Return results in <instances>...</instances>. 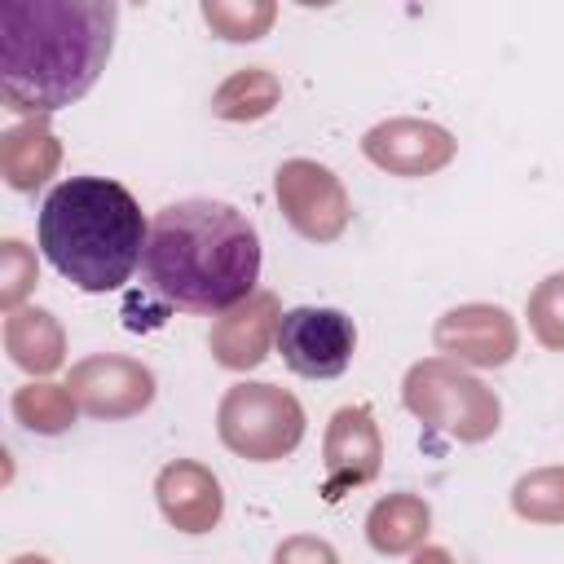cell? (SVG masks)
<instances>
[{
    "mask_svg": "<svg viewBox=\"0 0 564 564\" xmlns=\"http://www.w3.org/2000/svg\"><path fill=\"white\" fill-rule=\"evenodd\" d=\"M436 348L458 357V361H476V366H502L516 352V326L502 308L489 304H467L441 317L436 326Z\"/></svg>",
    "mask_w": 564,
    "mask_h": 564,
    "instance_id": "11",
    "label": "cell"
},
{
    "mask_svg": "<svg viewBox=\"0 0 564 564\" xmlns=\"http://www.w3.org/2000/svg\"><path fill=\"white\" fill-rule=\"evenodd\" d=\"M141 282L185 313H229L247 304L260 282L256 225L216 198L167 203L150 220Z\"/></svg>",
    "mask_w": 564,
    "mask_h": 564,
    "instance_id": "2",
    "label": "cell"
},
{
    "mask_svg": "<svg viewBox=\"0 0 564 564\" xmlns=\"http://www.w3.org/2000/svg\"><path fill=\"white\" fill-rule=\"evenodd\" d=\"M516 511L529 520H564V471H533L516 485Z\"/></svg>",
    "mask_w": 564,
    "mask_h": 564,
    "instance_id": "19",
    "label": "cell"
},
{
    "mask_svg": "<svg viewBox=\"0 0 564 564\" xmlns=\"http://www.w3.org/2000/svg\"><path fill=\"white\" fill-rule=\"evenodd\" d=\"M278 352L282 361L304 375V379H335L348 370L352 348H357V330L352 317L339 308H291L278 322Z\"/></svg>",
    "mask_w": 564,
    "mask_h": 564,
    "instance_id": "6",
    "label": "cell"
},
{
    "mask_svg": "<svg viewBox=\"0 0 564 564\" xmlns=\"http://www.w3.org/2000/svg\"><path fill=\"white\" fill-rule=\"evenodd\" d=\"M159 507L185 533H207L220 520V485L198 463H172L159 471Z\"/></svg>",
    "mask_w": 564,
    "mask_h": 564,
    "instance_id": "13",
    "label": "cell"
},
{
    "mask_svg": "<svg viewBox=\"0 0 564 564\" xmlns=\"http://www.w3.org/2000/svg\"><path fill=\"white\" fill-rule=\"evenodd\" d=\"M529 322L546 348H564V273L546 278L529 295Z\"/></svg>",
    "mask_w": 564,
    "mask_h": 564,
    "instance_id": "20",
    "label": "cell"
},
{
    "mask_svg": "<svg viewBox=\"0 0 564 564\" xmlns=\"http://www.w3.org/2000/svg\"><path fill=\"white\" fill-rule=\"evenodd\" d=\"M278 203L286 220L313 242H330L348 225V198L339 181L308 159H291L278 167Z\"/></svg>",
    "mask_w": 564,
    "mask_h": 564,
    "instance_id": "7",
    "label": "cell"
},
{
    "mask_svg": "<svg viewBox=\"0 0 564 564\" xmlns=\"http://www.w3.org/2000/svg\"><path fill=\"white\" fill-rule=\"evenodd\" d=\"M273 564H339V560H335V551H330L326 542H317V538H291V542L278 546Z\"/></svg>",
    "mask_w": 564,
    "mask_h": 564,
    "instance_id": "23",
    "label": "cell"
},
{
    "mask_svg": "<svg viewBox=\"0 0 564 564\" xmlns=\"http://www.w3.org/2000/svg\"><path fill=\"white\" fill-rule=\"evenodd\" d=\"M304 436V410L273 383H238L220 401V441L256 463L291 454Z\"/></svg>",
    "mask_w": 564,
    "mask_h": 564,
    "instance_id": "4",
    "label": "cell"
},
{
    "mask_svg": "<svg viewBox=\"0 0 564 564\" xmlns=\"http://www.w3.org/2000/svg\"><path fill=\"white\" fill-rule=\"evenodd\" d=\"M366 159L397 172V176H423V172H436L449 163L454 154V141L445 128L436 123H419V119H392V123H379L366 132Z\"/></svg>",
    "mask_w": 564,
    "mask_h": 564,
    "instance_id": "9",
    "label": "cell"
},
{
    "mask_svg": "<svg viewBox=\"0 0 564 564\" xmlns=\"http://www.w3.org/2000/svg\"><path fill=\"white\" fill-rule=\"evenodd\" d=\"M366 533H370L375 551L401 555V551L423 542V533H427V502H419L414 494H392V498L375 502V511L366 520Z\"/></svg>",
    "mask_w": 564,
    "mask_h": 564,
    "instance_id": "16",
    "label": "cell"
},
{
    "mask_svg": "<svg viewBox=\"0 0 564 564\" xmlns=\"http://www.w3.org/2000/svg\"><path fill=\"white\" fill-rule=\"evenodd\" d=\"M278 300L273 295H251L247 304L229 308L216 326H212V352L220 366L229 370H247L264 361L269 339H278Z\"/></svg>",
    "mask_w": 564,
    "mask_h": 564,
    "instance_id": "12",
    "label": "cell"
},
{
    "mask_svg": "<svg viewBox=\"0 0 564 564\" xmlns=\"http://www.w3.org/2000/svg\"><path fill=\"white\" fill-rule=\"evenodd\" d=\"M57 163H62V150H57V141H53V132L40 123V119H31V123H13L4 137H0V172H4V181L13 185V189H35V185H44L53 172H57Z\"/></svg>",
    "mask_w": 564,
    "mask_h": 564,
    "instance_id": "14",
    "label": "cell"
},
{
    "mask_svg": "<svg viewBox=\"0 0 564 564\" xmlns=\"http://www.w3.org/2000/svg\"><path fill=\"white\" fill-rule=\"evenodd\" d=\"M150 225L137 198L106 176H66L40 207V247L79 291H115L141 264Z\"/></svg>",
    "mask_w": 564,
    "mask_h": 564,
    "instance_id": "3",
    "label": "cell"
},
{
    "mask_svg": "<svg viewBox=\"0 0 564 564\" xmlns=\"http://www.w3.org/2000/svg\"><path fill=\"white\" fill-rule=\"evenodd\" d=\"M379 432L370 423V410L361 405H348L330 419V432H326V502L344 498V489L352 485H366L375 471H379Z\"/></svg>",
    "mask_w": 564,
    "mask_h": 564,
    "instance_id": "10",
    "label": "cell"
},
{
    "mask_svg": "<svg viewBox=\"0 0 564 564\" xmlns=\"http://www.w3.org/2000/svg\"><path fill=\"white\" fill-rule=\"evenodd\" d=\"M70 397L79 401V410L97 414V419H123L150 405L154 397V379L145 366L128 361V357H88L70 370Z\"/></svg>",
    "mask_w": 564,
    "mask_h": 564,
    "instance_id": "8",
    "label": "cell"
},
{
    "mask_svg": "<svg viewBox=\"0 0 564 564\" xmlns=\"http://www.w3.org/2000/svg\"><path fill=\"white\" fill-rule=\"evenodd\" d=\"M31 286H35V256L18 238H4L0 242V300H4V308L13 313Z\"/></svg>",
    "mask_w": 564,
    "mask_h": 564,
    "instance_id": "21",
    "label": "cell"
},
{
    "mask_svg": "<svg viewBox=\"0 0 564 564\" xmlns=\"http://www.w3.org/2000/svg\"><path fill=\"white\" fill-rule=\"evenodd\" d=\"M13 564H48V560H44V555H18Z\"/></svg>",
    "mask_w": 564,
    "mask_h": 564,
    "instance_id": "25",
    "label": "cell"
},
{
    "mask_svg": "<svg viewBox=\"0 0 564 564\" xmlns=\"http://www.w3.org/2000/svg\"><path fill=\"white\" fill-rule=\"evenodd\" d=\"M75 410L79 401L70 397V388H57V383H26L13 392V414L22 427L40 432V436H57L75 423Z\"/></svg>",
    "mask_w": 564,
    "mask_h": 564,
    "instance_id": "17",
    "label": "cell"
},
{
    "mask_svg": "<svg viewBox=\"0 0 564 564\" xmlns=\"http://www.w3.org/2000/svg\"><path fill=\"white\" fill-rule=\"evenodd\" d=\"M273 101H278V79L269 70H238L216 93L212 110L225 115V119H260V115L273 110Z\"/></svg>",
    "mask_w": 564,
    "mask_h": 564,
    "instance_id": "18",
    "label": "cell"
},
{
    "mask_svg": "<svg viewBox=\"0 0 564 564\" xmlns=\"http://www.w3.org/2000/svg\"><path fill=\"white\" fill-rule=\"evenodd\" d=\"M203 18L225 35V40H256L264 26H269V18H273V9L269 4H256V9H229V4H203Z\"/></svg>",
    "mask_w": 564,
    "mask_h": 564,
    "instance_id": "22",
    "label": "cell"
},
{
    "mask_svg": "<svg viewBox=\"0 0 564 564\" xmlns=\"http://www.w3.org/2000/svg\"><path fill=\"white\" fill-rule=\"evenodd\" d=\"M414 564H449V555H445V551H436V546H427V551H419V555H414Z\"/></svg>",
    "mask_w": 564,
    "mask_h": 564,
    "instance_id": "24",
    "label": "cell"
},
{
    "mask_svg": "<svg viewBox=\"0 0 564 564\" xmlns=\"http://www.w3.org/2000/svg\"><path fill=\"white\" fill-rule=\"evenodd\" d=\"M115 0H4L0 93L18 115H48L79 101L115 44Z\"/></svg>",
    "mask_w": 564,
    "mask_h": 564,
    "instance_id": "1",
    "label": "cell"
},
{
    "mask_svg": "<svg viewBox=\"0 0 564 564\" xmlns=\"http://www.w3.org/2000/svg\"><path fill=\"white\" fill-rule=\"evenodd\" d=\"M405 405L423 423L445 427L458 441H485L498 427L494 392L449 361H419L405 375Z\"/></svg>",
    "mask_w": 564,
    "mask_h": 564,
    "instance_id": "5",
    "label": "cell"
},
{
    "mask_svg": "<svg viewBox=\"0 0 564 564\" xmlns=\"http://www.w3.org/2000/svg\"><path fill=\"white\" fill-rule=\"evenodd\" d=\"M4 348L22 370L48 375L62 366L66 339H62V326L48 308H13L4 322Z\"/></svg>",
    "mask_w": 564,
    "mask_h": 564,
    "instance_id": "15",
    "label": "cell"
}]
</instances>
